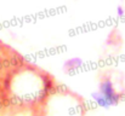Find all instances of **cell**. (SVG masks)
Listing matches in <instances>:
<instances>
[{
    "instance_id": "cell-2",
    "label": "cell",
    "mask_w": 125,
    "mask_h": 116,
    "mask_svg": "<svg viewBox=\"0 0 125 116\" xmlns=\"http://www.w3.org/2000/svg\"><path fill=\"white\" fill-rule=\"evenodd\" d=\"M86 111L87 105L82 96L57 85L32 116H85Z\"/></svg>"
},
{
    "instance_id": "cell-1",
    "label": "cell",
    "mask_w": 125,
    "mask_h": 116,
    "mask_svg": "<svg viewBox=\"0 0 125 116\" xmlns=\"http://www.w3.org/2000/svg\"><path fill=\"white\" fill-rule=\"evenodd\" d=\"M57 85L51 74L22 59L0 73V110L32 115Z\"/></svg>"
},
{
    "instance_id": "cell-3",
    "label": "cell",
    "mask_w": 125,
    "mask_h": 116,
    "mask_svg": "<svg viewBox=\"0 0 125 116\" xmlns=\"http://www.w3.org/2000/svg\"><path fill=\"white\" fill-rule=\"evenodd\" d=\"M123 91L117 87L115 80L111 74H103L100 77L97 91L92 94L96 105L106 109L117 105L123 98Z\"/></svg>"
},
{
    "instance_id": "cell-4",
    "label": "cell",
    "mask_w": 125,
    "mask_h": 116,
    "mask_svg": "<svg viewBox=\"0 0 125 116\" xmlns=\"http://www.w3.org/2000/svg\"><path fill=\"white\" fill-rule=\"evenodd\" d=\"M82 64H83V63H82V61H80L79 58L74 57V58L67 59V61L64 62L62 70H63V73H66V74L71 75V74H73L74 71L79 70V69H80V67H82Z\"/></svg>"
}]
</instances>
